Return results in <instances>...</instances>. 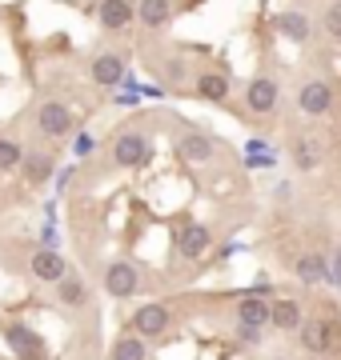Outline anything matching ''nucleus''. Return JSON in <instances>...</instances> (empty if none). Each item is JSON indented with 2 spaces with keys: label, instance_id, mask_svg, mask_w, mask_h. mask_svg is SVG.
Masks as SVG:
<instances>
[{
  "label": "nucleus",
  "instance_id": "nucleus-12",
  "mask_svg": "<svg viewBox=\"0 0 341 360\" xmlns=\"http://www.w3.org/2000/svg\"><path fill=\"white\" fill-rule=\"evenodd\" d=\"M169 16H173L169 0H141V20H144V28H165V25H169Z\"/></svg>",
  "mask_w": 341,
  "mask_h": 360
},
{
  "label": "nucleus",
  "instance_id": "nucleus-9",
  "mask_svg": "<svg viewBox=\"0 0 341 360\" xmlns=\"http://www.w3.org/2000/svg\"><path fill=\"white\" fill-rule=\"evenodd\" d=\"M269 321H273V328H281V333H293V328H302V304L277 300L273 309H269Z\"/></svg>",
  "mask_w": 341,
  "mask_h": 360
},
{
  "label": "nucleus",
  "instance_id": "nucleus-1",
  "mask_svg": "<svg viewBox=\"0 0 341 360\" xmlns=\"http://www.w3.org/2000/svg\"><path fill=\"white\" fill-rule=\"evenodd\" d=\"M132 328H137V336L153 340V336H161L169 328V309H165V304H144V309H137V316H132Z\"/></svg>",
  "mask_w": 341,
  "mask_h": 360
},
{
  "label": "nucleus",
  "instance_id": "nucleus-16",
  "mask_svg": "<svg viewBox=\"0 0 341 360\" xmlns=\"http://www.w3.org/2000/svg\"><path fill=\"white\" fill-rule=\"evenodd\" d=\"M197 89H201V96H205V101H225V96H229V84H225V77H217V72H205V77L197 80Z\"/></svg>",
  "mask_w": 341,
  "mask_h": 360
},
{
  "label": "nucleus",
  "instance_id": "nucleus-4",
  "mask_svg": "<svg viewBox=\"0 0 341 360\" xmlns=\"http://www.w3.org/2000/svg\"><path fill=\"white\" fill-rule=\"evenodd\" d=\"M209 229L205 224H185V232L177 236V248H181V257L185 260H197V257H205L209 252Z\"/></svg>",
  "mask_w": 341,
  "mask_h": 360
},
{
  "label": "nucleus",
  "instance_id": "nucleus-14",
  "mask_svg": "<svg viewBox=\"0 0 341 360\" xmlns=\"http://www.w3.org/2000/svg\"><path fill=\"white\" fill-rule=\"evenodd\" d=\"M129 16H132L129 0H105V4H101V25L105 28H125Z\"/></svg>",
  "mask_w": 341,
  "mask_h": 360
},
{
  "label": "nucleus",
  "instance_id": "nucleus-15",
  "mask_svg": "<svg viewBox=\"0 0 341 360\" xmlns=\"http://www.w3.org/2000/svg\"><path fill=\"white\" fill-rule=\"evenodd\" d=\"M113 360H144V340L141 336H120L113 345Z\"/></svg>",
  "mask_w": 341,
  "mask_h": 360
},
{
  "label": "nucleus",
  "instance_id": "nucleus-8",
  "mask_svg": "<svg viewBox=\"0 0 341 360\" xmlns=\"http://www.w3.org/2000/svg\"><path fill=\"white\" fill-rule=\"evenodd\" d=\"M68 129H73V112H68L65 104H44V108H40V132L65 136Z\"/></svg>",
  "mask_w": 341,
  "mask_h": 360
},
{
  "label": "nucleus",
  "instance_id": "nucleus-25",
  "mask_svg": "<svg viewBox=\"0 0 341 360\" xmlns=\"http://www.w3.org/2000/svg\"><path fill=\"white\" fill-rule=\"evenodd\" d=\"M73 153H77V156H89V153H92V136H77Z\"/></svg>",
  "mask_w": 341,
  "mask_h": 360
},
{
  "label": "nucleus",
  "instance_id": "nucleus-24",
  "mask_svg": "<svg viewBox=\"0 0 341 360\" xmlns=\"http://www.w3.org/2000/svg\"><path fill=\"white\" fill-rule=\"evenodd\" d=\"M326 28L333 32V37H341V4H337V8H329V20H326Z\"/></svg>",
  "mask_w": 341,
  "mask_h": 360
},
{
  "label": "nucleus",
  "instance_id": "nucleus-18",
  "mask_svg": "<svg viewBox=\"0 0 341 360\" xmlns=\"http://www.w3.org/2000/svg\"><path fill=\"white\" fill-rule=\"evenodd\" d=\"M281 32H285L289 40H305L309 37V20L297 16V13H289V16H281Z\"/></svg>",
  "mask_w": 341,
  "mask_h": 360
},
{
  "label": "nucleus",
  "instance_id": "nucleus-21",
  "mask_svg": "<svg viewBox=\"0 0 341 360\" xmlns=\"http://www.w3.org/2000/svg\"><path fill=\"white\" fill-rule=\"evenodd\" d=\"M49 156H32V160H28L25 165V172H28V180H44V172H49Z\"/></svg>",
  "mask_w": 341,
  "mask_h": 360
},
{
  "label": "nucleus",
  "instance_id": "nucleus-22",
  "mask_svg": "<svg viewBox=\"0 0 341 360\" xmlns=\"http://www.w3.org/2000/svg\"><path fill=\"white\" fill-rule=\"evenodd\" d=\"M297 165H302V168H314V165H317L314 144H297Z\"/></svg>",
  "mask_w": 341,
  "mask_h": 360
},
{
  "label": "nucleus",
  "instance_id": "nucleus-19",
  "mask_svg": "<svg viewBox=\"0 0 341 360\" xmlns=\"http://www.w3.org/2000/svg\"><path fill=\"white\" fill-rule=\"evenodd\" d=\"M25 160V148L16 141H0V172H8V168H16Z\"/></svg>",
  "mask_w": 341,
  "mask_h": 360
},
{
  "label": "nucleus",
  "instance_id": "nucleus-2",
  "mask_svg": "<svg viewBox=\"0 0 341 360\" xmlns=\"http://www.w3.org/2000/svg\"><path fill=\"white\" fill-rule=\"evenodd\" d=\"M144 156H149V141H144V136H137V132H125V136L113 144V160H117L120 168L141 165Z\"/></svg>",
  "mask_w": 341,
  "mask_h": 360
},
{
  "label": "nucleus",
  "instance_id": "nucleus-5",
  "mask_svg": "<svg viewBox=\"0 0 341 360\" xmlns=\"http://www.w3.org/2000/svg\"><path fill=\"white\" fill-rule=\"evenodd\" d=\"M92 80H97V84H105V89H113V84H125V60H120L117 52L97 56V60H92Z\"/></svg>",
  "mask_w": 341,
  "mask_h": 360
},
{
  "label": "nucleus",
  "instance_id": "nucleus-10",
  "mask_svg": "<svg viewBox=\"0 0 341 360\" xmlns=\"http://www.w3.org/2000/svg\"><path fill=\"white\" fill-rule=\"evenodd\" d=\"M329 101H333V96H329V84H321V80H309L302 89V108L309 116H321L329 108Z\"/></svg>",
  "mask_w": 341,
  "mask_h": 360
},
{
  "label": "nucleus",
  "instance_id": "nucleus-20",
  "mask_svg": "<svg viewBox=\"0 0 341 360\" xmlns=\"http://www.w3.org/2000/svg\"><path fill=\"white\" fill-rule=\"evenodd\" d=\"M61 300H65V304H80V300H85V284L80 281H61Z\"/></svg>",
  "mask_w": 341,
  "mask_h": 360
},
{
  "label": "nucleus",
  "instance_id": "nucleus-7",
  "mask_svg": "<svg viewBox=\"0 0 341 360\" xmlns=\"http://www.w3.org/2000/svg\"><path fill=\"white\" fill-rule=\"evenodd\" d=\"M269 309H273V304H265L261 296H241V304H237V324L265 328V324H269Z\"/></svg>",
  "mask_w": 341,
  "mask_h": 360
},
{
  "label": "nucleus",
  "instance_id": "nucleus-11",
  "mask_svg": "<svg viewBox=\"0 0 341 360\" xmlns=\"http://www.w3.org/2000/svg\"><path fill=\"white\" fill-rule=\"evenodd\" d=\"M277 104V84L273 80H253L249 84V108L253 112H269Z\"/></svg>",
  "mask_w": 341,
  "mask_h": 360
},
{
  "label": "nucleus",
  "instance_id": "nucleus-6",
  "mask_svg": "<svg viewBox=\"0 0 341 360\" xmlns=\"http://www.w3.org/2000/svg\"><path fill=\"white\" fill-rule=\"evenodd\" d=\"M105 288H108V296H132L137 292V269L132 264H108Z\"/></svg>",
  "mask_w": 341,
  "mask_h": 360
},
{
  "label": "nucleus",
  "instance_id": "nucleus-13",
  "mask_svg": "<svg viewBox=\"0 0 341 360\" xmlns=\"http://www.w3.org/2000/svg\"><path fill=\"white\" fill-rule=\"evenodd\" d=\"M326 276H329V269L317 252H305V257L297 260V281L302 284H317V281H326Z\"/></svg>",
  "mask_w": 341,
  "mask_h": 360
},
{
  "label": "nucleus",
  "instance_id": "nucleus-23",
  "mask_svg": "<svg viewBox=\"0 0 341 360\" xmlns=\"http://www.w3.org/2000/svg\"><path fill=\"white\" fill-rule=\"evenodd\" d=\"M326 269H329L326 281H329V284H341V252H333V257L326 260Z\"/></svg>",
  "mask_w": 341,
  "mask_h": 360
},
{
  "label": "nucleus",
  "instance_id": "nucleus-17",
  "mask_svg": "<svg viewBox=\"0 0 341 360\" xmlns=\"http://www.w3.org/2000/svg\"><path fill=\"white\" fill-rule=\"evenodd\" d=\"M181 153L189 156V160H209V156H213V141H209V136H185Z\"/></svg>",
  "mask_w": 341,
  "mask_h": 360
},
{
  "label": "nucleus",
  "instance_id": "nucleus-3",
  "mask_svg": "<svg viewBox=\"0 0 341 360\" xmlns=\"http://www.w3.org/2000/svg\"><path fill=\"white\" fill-rule=\"evenodd\" d=\"M65 272H68L65 257H61V252H53V248H40L37 257H32V276H37V281L56 284V281H65Z\"/></svg>",
  "mask_w": 341,
  "mask_h": 360
}]
</instances>
